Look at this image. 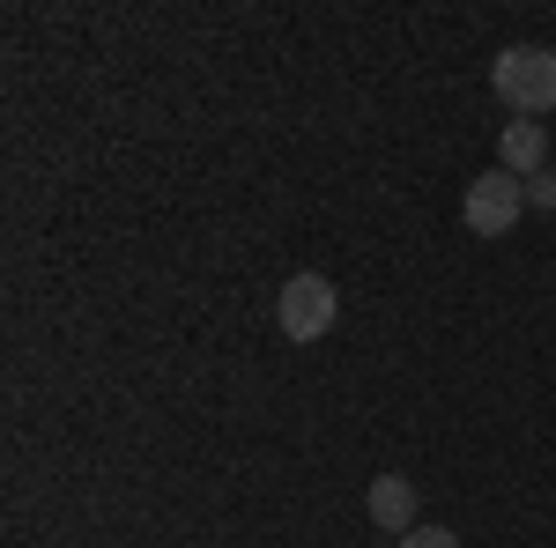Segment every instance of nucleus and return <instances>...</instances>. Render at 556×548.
Returning a JSON list of instances; mask_svg holds the SVG:
<instances>
[{"label":"nucleus","mask_w":556,"mask_h":548,"mask_svg":"<svg viewBox=\"0 0 556 548\" xmlns=\"http://www.w3.org/2000/svg\"><path fill=\"white\" fill-rule=\"evenodd\" d=\"M490 89L505 97L513 119L556 112V52L549 44H505V52L490 60Z\"/></svg>","instance_id":"obj_1"},{"label":"nucleus","mask_w":556,"mask_h":548,"mask_svg":"<svg viewBox=\"0 0 556 548\" xmlns=\"http://www.w3.org/2000/svg\"><path fill=\"white\" fill-rule=\"evenodd\" d=\"M519 215H527V178H513L505 164L468 178V193H460L468 238H505V230H519Z\"/></svg>","instance_id":"obj_2"},{"label":"nucleus","mask_w":556,"mask_h":548,"mask_svg":"<svg viewBox=\"0 0 556 548\" xmlns=\"http://www.w3.org/2000/svg\"><path fill=\"white\" fill-rule=\"evenodd\" d=\"M334 319H342V290H334L327 275H290L282 296H275V327H282V341H319Z\"/></svg>","instance_id":"obj_3"},{"label":"nucleus","mask_w":556,"mask_h":548,"mask_svg":"<svg viewBox=\"0 0 556 548\" xmlns=\"http://www.w3.org/2000/svg\"><path fill=\"white\" fill-rule=\"evenodd\" d=\"M364 505H371V519H379L386 534H416V482L408 474H379Z\"/></svg>","instance_id":"obj_4"},{"label":"nucleus","mask_w":556,"mask_h":548,"mask_svg":"<svg viewBox=\"0 0 556 548\" xmlns=\"http://www.w3.org/2000/svg\"><path fill=\"white\" fill-rule=\"evenodd\" d=\"M497 156H505V170H513V178L549 170V133H542V119H513V127H505V141H497Z\"/></svg>","instance_id":"obj_5"},{"label":"nucleus","mask_w":556,"mask_h":548,"mask_svg":"<svg viewBox=\"0 0 556 548\" xmlns=\"http://www.w3.org/2000/svg\"><path fill=\"white\" fill-rule=\"evenodd\" d=\"M401 548H460L453 526H416V534H401Z\"/></svg>","instance_id":"obj_6"},{"label":"nucleus","mask_w":556,"mask_h":548,"mask_svg":"<svg viewBox=\"0 0 556 548\" xmlns=\"http://www.w3.org/2000/svg\"><path fill=\"white\" fill-rule=\"evenodd\" d=\"M527 208H556V170H534L527 178Z\"/></svg>","instance_id":"obj_7"}]
</instances>
